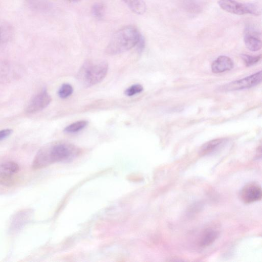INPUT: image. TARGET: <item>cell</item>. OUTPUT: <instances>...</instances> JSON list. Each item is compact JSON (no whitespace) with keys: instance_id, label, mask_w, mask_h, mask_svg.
Segmentation results:
<instances>
[{"instance_id":"cell-1","label":"cell","mask_w":262,"mask_h":262,"mask_svg":"<svg viewBox=\"0 0 262 262\" xmlns=\"http://www.w3.org/2000/svg\"><path fill=\"white\" fill-rule=\"evenodd\" d=\"M80 152L79 148L68 142L51 143L38 151L32 167L34 169H38L54 163L71 161L78 156Z\"/></svg>"},{"instance_id":"cell-2","label":"cell","mask_w":262,"mask_h":262,"mask_svg":"<svg viewBox=\"0 0 262 262\" xmlns=\"http://www.w3.org/2000/svg\"><path fill=\"white\" fill-rule=\"evenodd\" d=\"M141 34L132 26H128L115 32L107 45L105 52L108 55H116L126 52L134 47Z\"/></svg>"},{"instance_id":"cell-3","label":"cell","mask_w":262,"mask_h":262,"mask_svg":"<svg viewBox=\"0 0 262 262\" xmlns=\"http://www.w3.org/2000/svg\"><path fill=\"white\" fill-rule=\"evenodd\" d=\"M108 71V64L105 61L88 60L80 68L77 79L84 87L95 85L105 77Z\"/></svg>"},{"instance_id":"cell-4","label":"cell","mask_w":262,"mask_h":262,"mask_svg":"<svg viewBox=\"0 0 262 262\" xmlns=\"http://www.w3.org/2000/svg\"><path fill=\"white\" fill-rule=\"evenodd\" d=\"M218 4L224 11L236 15L251 14L258 15L260 13L258 7L253 4L241 3L235 0H220Z\"/></svg>"},{"instance_id":"cell-5","label":"cell","mask_w":262,"mask_h":262,"mask_svg":"<svg viewBox=\"0 0 262 262\" xmlns=\"http://www.w3.org/2000/svg\"><path fill=\"white\" fill-rule=\"evenodd\" d=\"M261 81V71L243 79L235 80L219 88L220 92H228L248 89L258 84Z\"/></svg>"},{"instance_id":"cell-6","label":"cell","mask_w":262,"mask_h":262,"mask_svg":"<svg viewBox=\"0 0 262 262\" xmlns=\"http://www.w3.org/2000/svg\"><path fill=\"white\" fill-rule=\"evenodd\" d=\"M19 170L18 165L13 161L0 162V185L10 187L16 180V174Z\"/></svg>"},{"instance_id":"cell-7","label":"cell","mask_w":262,"mask_h":262,"mask_svg":"<svg viewBox=\"0 0 262 262\" xmlns=\"http://www.w3.org/2000/svg\"><path fill=\"white\" fill-rule=\"evenodd\" d=\"M51 100L50 95L45 89L32 97L26 107V112L29 114L38 112L46 108Z\"/></svg>"},{"instance_id":"cell-8","label":"cell","mask_w":262,"mask_h":262,"mask_svg":"<svg viewBox=\"0 0 262 262\" xmlns=\"http://www.w3.org/2000/svg\"><path fill=\"white\" fill-rule=\"evenodd\" d=\"M239 196L241 200L246 204L260 201L262 196L261 187L255 182L249 183L242 188Z\"/></svg>"},{"instance_id":"cell-9","label":"cell","mask_w":262,"mask_h":262,"mask_svg":"<svg viewBox=\"0 0 262 262\" xmlns=\"http://www.w3.org/2000/svg\"><path fill=\"white\" fill-rule=\"evenodd\" d=\"M20 67L5 61H0V83L16 79L20 75Z\"/></svg>"},{"instance_id":"cell-10","label":"cell","mask_w":262,"mask_h":262,"mask_svg":"<svg viewBox=\"0 0 262 262\" xmlns=\"http://www.w3.org/2000/svg\"><path fill=\"white\" fill-rule=\"evenodd\" d=\"M260 33L254 28L248 27L245 29L244 41L247 48L251 51H257L261 48Z\"/></svg>"},{"instance_id":"cell-11","label":"cell","mask_w":262,"mask_h":262,"mask_svg":"<svg viewBox=\"0 0 262 262\" xmlns=\"http://www.w3.org/2000/svg\"><path fill=\"white\" fill-rule=\"evenodd\" d=\"M233 68V62L232 59L224 55L218 57L211 64V70L215 74L230 71Z\"/></svg>"},{"instance_id":"cell-12","label":"cell","mask_w":262,"mask_h":262,"mask_svg":"<svg viewBox=\"0 0 262 262\" xmlns=\"http://www.w3.org/2000/svg\"><path fill=\"white\" fill-rule=\"evenodd\" d=\"M14 35V29L8 21L0 19V47L7 43Z\"/></svg>"},{"instance_id":"cell-13","label":"cell","mask_w":262,"mask_h":262,"mask_svg":"<svg viewBox=\"0 0 262 262\" xmlns=\"http://www.w3.org/2000/svg\"><path fill=\"white\" fill-rule=\"evenodd\" d=\"M219 235L218 230L214 228L209 227L205 229L199 238V246L205 248L210 246L215 242Z\"/></svg>"},{"instance_id":"cell-14","label":"cell","mask_w":262,"mask_h":262,"mask_svg":"<svg viewBox=\"0 0 262 262\" xmlns=\"http://www.w3.org/2000/svg\"><path fill=\"white\" fill-rule=\"evenodd\" d=\"M225 141V139L219 138L209 141L202 146L200 154L204 156L210 154L217 150Z\"/></svg>"},{"instance_id":"cell-15","label":"cell","mask_w":262,"mask_h":262,"mask_svg":"<svg viewBox=\"0 0 262 262\" xmlns=\"http://www.w3.org/2000/svg\"><path fill=\"white\" fill-rule=\"evenodd\" d=\"M27 6L33 10L44 12L51 8V4L48 0H25Z\"/></svg>"},{"instance_id":"cell-16","label":"cell","mask_w":262,"mask_h":262,"mask_svg":"<svg viewBox=\"0 0 262 262\" xmlns=\"http://www.w3.org/2000/svg\"><path fill=\"white\" fill-rule=\"evenodd\" d=\"M134 13L142 15L146 10V4L143 0H121Z\"/></svg>"},{"instance_id":"cell-17","label":"cell","mask_w":262,"mask_h":262,"mask_svg":"<svg viewBox=\"0 0 262 262\" xmlns=\"http://www.w3.org/2000/svg\"><path fill=\"white\" fill-rule=\"evenodd\" d=\"M88 122L86 120H80L74 122L64 129V132L67 133H75L85 128Z\"/></svg>"},{"instance_id":"cell-18","label":"cell","mask_w":262,"mask_h":262,"mask_svg":"<svg viewBox=\"0 0 262 262\" xmlns=\"http://www.w3.org/2000/svg\"><path fill=\"white\" fill-rule=\"evenodd\" d=\"M105 9L103 4L99 3L94 4L92 7V14L97 19L103 18L104 15Z\"/></svg>"},{"instance_id":"cell-19","label":"cell","mask_w":262,"mask_h":262,"mask_svg":"<svg viewBox=\"0 0 262 262\" xmlns=\"http://www.w3.org/2000/svg\"><path fill=\"white\" fill-rule=\"evenodd\" d=\"M73 89L69 83L63 84L59 89L58 95L59 97L65 99L69 97L73 93Z\"/></svg>"},{"instance_id":"cell-20","label":"cell","mask_w":262,"mask_h":262,"mask_svg":"<svg viewBox=\"0 0 262 262\" xmlns=\"http://www.w3.org/2000/svg\"><path fill=\"white\" fill-rule=\"evenodd\" d=\"M241 57L246 66H251L257 63L260 59L261 55L251 56L247 54H242Z\"/></svg>"},{"instance_id":"cell-21","label":"cell","mask_w":262,"mask_h":262,"mask_svg":"<svg viewBox=\"0 0 262 262\" xmlns=\"http://www.w3.org/2000/svg\"><path fill=\"white\" fill-rule=\"evenodd\" d=\"M143 90V88L141 84H135L126 89L124 94L127 96H132L142 92Z\"/></svg>"},{"instance_id":"cell-22","label":"cell","mask_w":262,"mask_h":262,"mask_svg":"<svg viewBox=\"0 0 262 262\" xmlns=\"http://www.w3.org/2000/svg\"><path fill=\"white\" fill-rule=\"evenodd\" d=\"M145 46V41L144 37L142 34H141L136 45L138 52L139 53H141L144 50Z\"/></svg>"},{"instance_id":"cell-23","label":"cell","mask_w":262,"mask_h":262,"mask_svg":"<svg viewBox=\"0 0 262 262\" xmlns=\"http://www.w3.org/2000/svg\"><path fill=\"white\" fill-rule=\"evenodd\" d=\"M13 130L9 128L0 130V141L8 137L12 134Z\"/></svg>"},{"instance_id":"cell-24","label":"cell","mask_w":262,"mask_h":262,"mask_svg":"<svg viewBox=\"0 0 262 262\" xmlns=\"http://www.w3.org/2000/svg\"><path fill=\"white\" fill-rule=\"evenodd\" d=\"M70 2H77L80 0H67Z\"/></svg>"},{"instance_id":"cell-25","label":"cell","mask_w":262,"mask_h":262,"mask_svg":"<svg viewBox=\"0 0 262 262\" xmlns=\"http://www.w3.org/2000/svg\"><path fill=\"white\" fill-rule=\"evenodd\" d=\"M18 221H16V223H19L20 220L19 219V220H18ZM23 223H24V222H23V221H20V224H19V226L20 225L21 226V224H22Z\"/></svg>"}]
</instances>
